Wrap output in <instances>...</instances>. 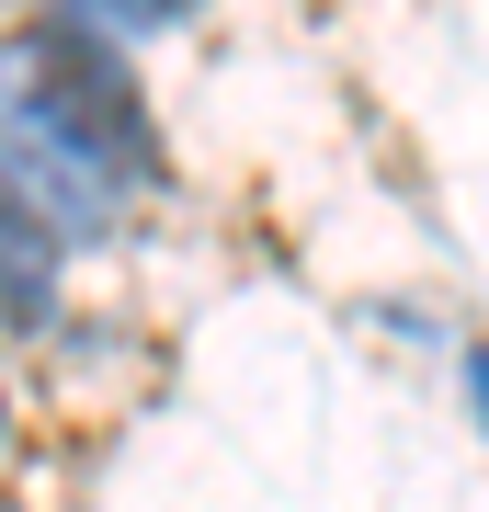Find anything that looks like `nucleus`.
<instances>
[{"mask_svg":"<svg viewBox=\"0 0 489 512\" xmlns=\"http://www.w3.org/2000/svg\"><path fill=\"white\" fill-rule=\"evenodd\" d=\"M467 387H478V410H489V353H467Z\"/></svg>","mask_w":489,"mask_h":512,"instance_id":"nucleus-5","label":"nucleus"},{"mask_svg":"<svg viewBox=\"0 0 489 512\" xmlns=\"http://www.w3.org/2000/svg\"><path fill=\"white\" fill-rule=\"evenodd\" d=\"M0 433H12V421H0Z\"/></svg>","mask_w":489,"mask_h":512,"instance_id":"nucleus-6","label":"nucleus"},{"mask_svg":"<svg viewBox=\"0 0 489 512\" xmlns=\"http://www.w3.org/2000/svg\"><path fill=\"white\" fill-rule=\"evenodd\" d=\"M57 308V228L35 217V205H12L0 194V319L12 330H35Z\"/></svg>","mask_w":489,"mask_h":512,"instance_id":"nucleus-3","label":"nucleus"},{"mask_svg":"<svg viewBox=\"0 0 489 512\" xmlns=\"http://www.w3.org/2000/svg\"><path fill=\"white\" fill-rule=\"evenodd\" d=\"M0 194H12V205H35L57 239L114 228V205H126L114 160L91 148V126H80V114L57 103L35 69H23V46H0Z\"/></svg>","mask_w":489,"mask_h":512,"instance_id":"nucleus-1","label":"nucleus"},{"mask_svg":"<svg viewBox=\"0 0 489 512\" xmlns=\"http://www.w3.org/2000/svg\"><path fill=\"white\" fill-rule=\"evenodd\" d=\"M12 46H23V69H35L46 92H57V103H69L80 126H91V148L114 160V183H126V194H148V183H160V126H148L137 80L114 69V35H103V23L46 12L35 35H12Z\"/></svg>","mask_w":489,"mask_h":512,"instance_id":"nucleus-2","label":"nucleus"},{"mask_svg":"<svg viewBox=\"0 0 489 512\" xmlns=\"http://www.w3.org/2000/svg\"><path fill=\"white\" fill-rule=\"evenodd\" d=\"M46 12H69V23H103V35H148V23L194 12V0H46Z\"/></svg>","mask_w":489,"mask_h":512,"instance_id":"nucleus-4","label":"nucleus"}]
</instances>
